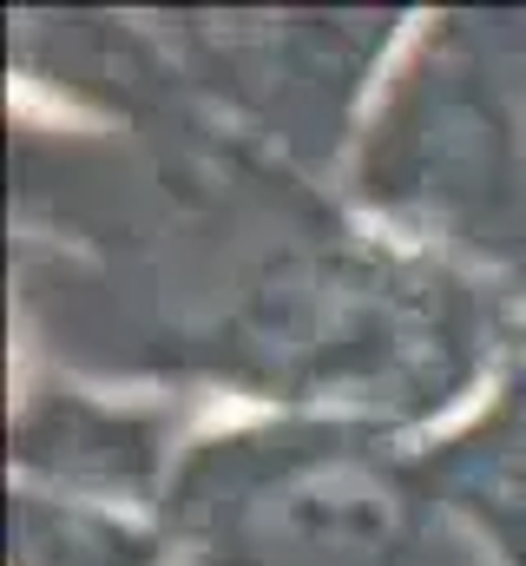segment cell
<instances>
[{"label": "cell", "instance_id": "6da1fadb", "mask_svg": "<svg viewBox=\"0 0 526 566\" xmlns=\"http://www.w3.org/2000/svg\"><path fill=\"white\" fill-rule=\"evenodd\" d=\"M487 290L376 224L296 238L244 271L198 363L270 416L414 434L487 396L514 336Z\"/></svg>", "mask_w": 526, "mask_h": 566}, {"label": "cell", "instance_id": "7a4b0ae2", "mask_svg": "<svg viewBox=\"0 0 526 566\" xmlns=\"http://www.w3.org/2000/svg\"><path fill=\"white\" fill-rule=\"evenodd\" d=\"M362 224L467 271H526V13H441L401 40L349 151Z\"/></svg>", "mask_w": 526, "mask_h": 566}, {"label": "cell", "instance_id": "3957f363", "mask_svg": "<svg viewBox=\"0 0 526 566\" xmlns=\"http://www.w3.org/2000/svg\"><path fill=\"white\" fill-rule=\"evenodd\" d=\"M158 521L185 566H434L454 527L408 434L270 409L185 441Z\"/></svg>", "mask_w": 526, "mask_h": 566}, {"label": "cell", "instance_id": "277c9868", "mask_svg": "<svg viewBox=\"0 0 526 566\" xmlns=\"http://www.w3.org/2000/svg\"><path fill=\"white\" fill-rule=\"evenodd\" d=\"M198 73L290 151H356L382 93V60L401 53V13H204L178 20Z\"/></svg>", "mask_w": 526, "mask_h": 566}, {"label": "cell", "instance_id": "5b68a950", "mask_svg": "<svg viewBox=\"0 0 526 566\" xmlns=\"http://www.w3.org/2000/svg\"><path fill=\"white\" fill-rule=\"evenodd\" d=\"M178 454H185L178 416L158 402H119L99 389L46 382V389H27L13 409V481L20 488L158 514L178 474Z\"/></svg>", "mask_w": 526, "mask_h": 566}, {"label": "cell", "instance_id": "8992f818", "mask_svg": "<svg viewBox=\"0 0 526 566\" xmlns=\"http://www.w3.org/2000/svg\"><path fill=\"white\" fill-rule=\"evenodd\" d=\"M448 514L487 547L494 566H526V316L507 336V356L487 396L448 428L421 441Z\"/></svg>", "mask_w": 526, "mask_h": 566}, {"label": "cell", "instance_id": "52a82bcc", "mask_svg": "<svg viewBox=\"0 0 526 566\" xmlns=\"http://www.w3.org/2000/svg\"><path fill=\"white\" fill-rule=\"evenodd\" d=\"M7 534H13V566H165L171 560V534H165L158 514L73 501V494H46V488H20V481H13Z\"/></svg>", "mask_w": 526, "mask_h": 566}]
</instances>
